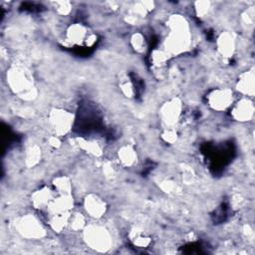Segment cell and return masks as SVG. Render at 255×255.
<instances>
[{
    "instance_id": "83f0119b",
    "label": "cell",
    "mask_w": 255,
    "mask_h": 255,
    "mask_svg": "<svg viewBox=\"0 0 255 255\" xmlns=\"http://www.w3.org/2000/svg\"><path fill=\"white\" fill-rule=\"evenodd\" d=\"M97 42V35L90 32V34L88 35L87 39H86V42H85V45L86 47H93Z\"/></svg>"
},
{
    "instance_id": "6da1fadb",
    "label": "cell",
    "mask_w": 255,
    "mask_h": 255,
    "mask_svg": "<svg viewBox=\"0 0 255 255\" xmlns=\"http://www.w3.org/2000/svg\"><path fill=\"white\" fill-rule=\"evenodd\" d=\"M166 25L168 33L164 41V50L171 56L184 52L188 48L191 39L187 21L180 15H172Z\"/></svg>"
},
{
    "instance_id": "ffe728a7",
    "label": "cell",
    "mask_w": 255,
    "mask_h": 255,
    "mask_svg": "<svg viewBox=\"0 0 255 255\" xmlns=\"http://www.w3.org/2000/svg\"><path fill=\"white\" fill-rule=\"evenodd\" d=\"M86 217L81 212H71L68 227L74 231L84 230L86 227Z\"/></svg>"
},
{
    "instance_id": "ba28073f",
    "label": "cell",
    "mask_w": 255,
    "mask_h": 255,
    "mask_svg": "<svg viewBox=\"0 0 255 255\" xmlns=\"http://www.w3.org/2000/svg\"><path fill=\"white\" fill-rule=\"evenodd\" d=\"M231 116L237 122H248L254 116L253 102L248 98H243L231 107Z\"/></svg>"
},
{
    "instance_id": "484cf974",
    "label": "cell",
    "mask_w": 255,
    "mask_h": 255,
    "mask_svg": "<svg viewBox=\"0 0 255 255\" xmlns=\"http://www.w3.org/2000/svg\"><path fill=\"white\" fill-rule=\"evenodd\" d=\"M210 10V3L208 1H199L195 3V11L198 17H204Z\"/></svg>"
},
{
    "instance_id": "52a82bcc",
    "label": "cell",
    "mask_w": 255,
    "mask_h": 255,
    "mask_svg": "<svg viewBox=\"0 0 255 255\" xmlns=\"http://www.w3.org/2000/svg\"><path fill=\"white\" fill-rule=\"evenodd\" d=\"M182 102L179 98L166 101L159 109V117L167 128H173L180 119L182 113Z\"/></svg>"
},
{
    "instance_id": "30bf717a",
    "label": "cell",
    "mask_w": 255,
    "mask_h": 255,
    "mask_svg": "<svg viewBox=\"0 0 255 255\" xmlns=\"http://www.w3.org/2000/svg\"><path fill=\"white\" fill-rule=\"evenodd\" d=\"M84 208L91 217L101 218L107 212V203L106 201L95 193L88 194L84 199Z\"/></svg>"
},
{
    "instance_id": "2e32d148",
    "label": "cell",
    "mask_w": 255,
    "mask_h": 255,
    "mask_svg": "<svg viewBox=\"0 0 255 255\" xmlns=\"http://www.w3.org/2000/svg\"><path fill=\"white\" fill-rule=\"evenodd\" d=\"M76 140H77L79 147L82 148L83 150H85L86 152H88L89 154H91L93 156H101L102 155L103 149H102L101 144L98 141L92 140V139H87L84 137H77Z\"/></svg>"
},
{
    "instance_id": "7a4b0ae2",
    "label": "cell",
    "mask_w": 255,
    "mask_h": 255,
    "mask_svg": "<svg viewBox=\"0 0 255 255\" xmlns=\"http://www.w3.org/2000/svg\"><path fill=\"white\" fill-rule=\"evenodd\" d=\"M7 83L10 89L19 97L31 100L36 96L35 86L29 72L22 67H12L7 72Z\"/></svg>"
},
{
    "instance_id": "5b68a950",
    "label": "cell",
    "mask_w": 255,
    "mask_h": 255,
    "mask_svg": "<svg viewBox=\"0 0 255 255\" xmlns=\"http://www.w3.org/2000/svg\"><path fill=\"white\" fill-rule=\"evenodd\" d=\"M16 229L23 237L28 239H40L46 234L41 222L30 214L25 215L17 220Z\"/></svg>"
},
{
    "instance_id": "e0dca14e",
    "label": "cell",
    "mask_w": 255,
    "mask_h": 255,
    "mask_svg": "<svg viewBox=\"0 0 255 255\" xmlns=\"http://www.w3.org/2000/svg\"><path fill=\"white\" fill-rule=\"evenodd\" d=\"M53 188L59 194H72V183L68 176H57L53 180Z\"/></svg>"
},
{
    "instance_id": "9c48e42d",
    "label": "cell",
    "mask_w": 255,
    "mask_h": 255,
    "mask_svg": "<svg viewBox=\"0 0 255 255\" xmlns=\"http://www.w3.org/2000/svg\"><path fill=\"white\" fill-rule=\"evenodd\" d=\"M56 195H57V192L55 191L54 188L49 186H43L32 193L31 195L32 205L34 208L38 210L46 211Z\"/></svg>"
},
{
    "instance_id": "3957f363",
    "label": "cell",
    "mask_w": 255,
    "mask_h": 255,
    "mask_svg": "<svg viewBox=\"0 0 255 255\" xmlns=\"http://www.w3.org/2000/svg\"><path fill=\"white\" fill-rule=\"evenodd\" d=\"M84 239L90 248L98 252H107L112 246V238L109 231L99 225L86 226Z\"/></svg>"
},
{
    "instance_id": "d4e9b609",
    "label": "cell",
    "mask_w": 255,
    "mask_h": 255,
    "mask_svg": "<svg viewBox=\"0 0 255 255\" xmlns=\"http://www.w3.org/2000/svg\"><path fill=\"white\" fill-rule=\"evenodd\" d=\"M161 137L167 143H174L178 138V134L174 128H166V129L162 132Z\"/></svg>"
},
{
    "instance_id": "8fae6325",
    "label": "cell",
    "mask_w": 255,
    "mask_h": 255,
    "mask_svg": "<svg viewBox=\"0 0 255 255\" xmlns=\"http://www.w3.org/2000/svg\"><path fill=\"white\" fill-rule=\"evenodd\" d=\"M90 32L88 28L82 23L71 24L65 32V40L69 45L72 46H83L85 45L86 39Z\"/></svg>"
},
{
    "instance_id": "44dd1931",
    "label": "cell",
    "mask_w": 255,
    "mask_h": 255,
    "mask_svg": "<svg viewBox=\"0 0 255 255\" xmlns=\"http://www.w3.org/2000/svg\"><path fill=\"white\" fill-rule=\"evenodd\" d=\"M130 240L132 244L139 248H146L151 243V238L143 233V231H131L130 233Z\"/></svg>"
},
{
    "instance_id": "ac0fdd59",
    "label": "cell",
    "mask_w": 255,
    "mask_h": 255,
    "mask_svg": "<svg viewBox=\"0 0 255 255\" xmlns=\"http://www.w3.org/2000/svg\"><path fill=\"white\" fill-rule=\"evenodd\" d=\"M171 55L164 49H154L150 54V61L154 67L161 68L167 63Z\"/></svg>"
},
{
    "instance_id": "8992f818",
    "label": "cell",
    "mask_w": 255,
    "mask_h": 255,
    "mask_svg": "<svg viewBox=\"0 0 255 255\" xmlns=\"http://www.w3.org/2000/svg\"><path fill=\"white\" fill-rule=\"evenodd\" d=\"M206 99L210 109L217 112H223L232 107L234 94L231 89L217 88L209 92Z\"/></svg>"
},
{
    "instance_id": "5bb4252c",
    "label": "cell",
    "mask_w": 255,
    "mask_h": 255,
    "mask_svg": "<svg viewBox=\"0 0 255 255\" xmlns=\"http://www.w3.org/2000/svg\"><path fill=\"white\" fill-rule=\"evenodd\" d=\"M118 159L123 166L132 167L136 164L138 157L135 149L131 145L125 144L118 150Z\"/></svg>"
},
{
    "instance_id": "9a60e30c",
    "label": "cell",
    "mask_w": 255,
    "mask_h": 255,
    "mask_svg": "<svg viewBox=\"0 0 255 255\" xmlns=\"http://www.w3.org/2000/svg\"><path fill=\"white\" fill-rule=\"evenodd\" d=\"M71 212L72 211L49 214L50 216L48 219V223H49L51 229H53L56 232H61L66 227H68V222H69V217H70Z\"/></svg>"
},
{
    "instance_id": "7c38bea8",
    "label": "cell",
    "mask_w": 255,
    "mask_h": 255,
    "mask_svg": "<svg viewBox=\"0 0 255 255\" xmlns=\"http://www.w3.org/2000/svg\"><path fill=\"white\" fill-rule=\"evenodd\" d=\"M236 89L238 92L246 97H253L255 92V75L253 70H248L243 72L236 84Z\"/></svg>"
},
{
    "instance_id": "f1b7e54d",
    "label": "cell",
    "mask_w": 255,
    "mask_h": 255,
    "mask_svg": "<svg viewBox=\"0 0 255 255\" xmlns=\"http://www.w3.org/2000/svg\"><path fill=\"white\" fill-rule=\"evenodd\" d=\"M49 143H50V145H52L53 147H55V148H57V147H59L60 145H61V140H60V137L59 136H57V135H52V136H50L49 137Z\"/></svg>"
},
{
    "instance_id": "d6986e66",
    "label": "cell",
    "mask_w": 255,
    "mask_h": 255,
    "mask_svg": "<svg viewBox=\"0 0 255 255\" xmlns=\"http://www.w3.org/2000/svg\"><path fill=\"white\" fill-rule=\"evenodd\" d=\"M25 164L28 167H33L41 159V149L37 145H31L26 149L25 152Z\"/></svg>"
},
{
    "instance_id": "4fadbf2b",
    "label": "cell",
    "mask_w": 255,
    "mask_h": 255,
    "mask_svg": "<svg viewBox=\"0 0 255 255\" xmlns=\"http://www.w3.org/2000/svg\"><path fill=\"white\" fill-rule=\"evenodd\" d=\"M216 46L218 52L224 58H229L233 55L235 50V41L230 33H221L216 41Z\"/></svg>"
},
{
    "instance_id": "7402d4cb",
    "label": "cell",
    "mask_w": 255,
    "mask_h": 255,
    "mask_svg": "<svg viewBox=\"0 0 255 255\" xmlns=\"http://www.w3.org/2000/svg\"><path fill=\"white\" fill-rule=\"evenodd\" d=\"M119 87H120V90H121L122 94L125 97H127L128 99L134 97V95H135L134 85H133L132 81L127 75H124L121 78L120 83H119Z\"/></svg>"
},
{
    "instance_id": "4316f807",
    "label": "cell",
    "mask_w": 255,
    "mask_h": 255,
    "mask_svg": "<svg viewBox=\"0 0 255 255\" xmlns=\"http://www.w3.org/2000/svg\"><path fill=\"white\" fill-rule=\"evenodd\" d=\"M160 188L166 193H174L177 190L175 182L171 180H163L160 182Z\"/></svg>"
},
{
    "instance_id": "277c9868",
    "label": "cell",
    "mask_w": 255,
    "mask_h": 255,
    "mask_svg": "<svg viewBox=\"0 0 255 255\" xmlns=\"http://www.w3.org/2000/svg\"><path fill=\"white\" fill-rule=\"evenodd\" d=\"M74 115L69 111L60 108H54L49 112L48 123L54 133L57 136H64L70 132L74 125Z\"/></svg>"
},
{
    "instance_id": "603a6c76",
    "label": "cell",
    "mask_w": 255,
    "mask_h": 255,
    "mask_svg": "<svg viewBox=\"0 0 255 255\" xmlns=\"http://www.w3.org/2000/svg\"><path fill=\"white\" fill-rule=\"evenodd\" d=\"M130 45L136 53H143L147 47L145 37L139 32L132 34L130 37Z\"/></svg>"
},
{
    "instance_id": "cb8c5ba5",
    "label": "cell",
    "mask_w": 255,
    "mask_h": 255,
    "mask_svg": "<svg viewBox=\"0 0 255 255\" xmlns=\"http://www.w3.org/2000/svg\"><path fill=\"white\" fill-rule=\"evenodd\" d=\"M54 5L57 13L63 16L68 15L72 10V5L68 1H57V2H54Z\"/></svg>"
}]
</instances>
